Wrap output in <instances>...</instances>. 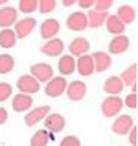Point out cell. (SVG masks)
<instances>
[{
	"instance_id": "obj_30",
	"label": "cell",
	"mask_w": 138,
	"mask_h": 146,
	"mask_svg": "<svg viewBox=\"0 0 138 146\" xmlns=\"http://www.w3.org/2000/svg\"><path fill=\"white\" fill-rule=\"evenodd\" d=\"M12 94H13V88L12 85L7 83V82H0V102H5L7 101Z\"/></svg>"
},
{
	"instance_id": "obj_14",
	"label": "cell",
	"mask_w": 138,
	"mask_h": 146,
	"mask_svg": "<svg viewBox=\"0 0 138 146\" xmlns=\"http://www.w3.org/2000/svg\"><path fill=\"white\" fill-rule=\"evenodd\" d=\"M62 51H64V42H62L61 38H53V40H48L42 47H41V53L48 56V57H57L61 56Z\"/></svg>"
},
{
	"instance_id": "obj_19",
	"label": "cell",
	"mask_w": 138,
	"mask_h": 146,
	"mask_svg": "<svg viewBox=\"0 0 138 146\" xmlns=\"http://www.w3.org/2000/svg\"><path fill=\"white\" fill-rule=\"evenodd\" d=\"M58 72L60 75L64 78V76H70L76 72V58L70 54H66V56H61L60 60H58Z\"/></svg>"
},
{
	"instance_id": "obj_8",
	"label": "cell",
	"mask_w": 138,
	"mask_h": 146,
	"mask_svg": "<svg viewBox=\"0 0 138 146\" xmlns=\"http://www.w3.org/2000/svg\"><path fill=\"white\" fill-rule=\"evenodd\" d=\"M129 38L125 34L122 35H115L108 44V54H114V56H119L128 51L129 48Z\"/></svg>"
},
{
	"instance_id": "obj_35",
	"label": "cell",
	"mask_w": 138,
	"mask_h": 146,
	"mask_svg": "<svg viewBox=\"0 0 138 146\" xmlns=\"http://www.w3.org/2000/svg\"><path fill=\"white\" fill-rule=\"evenodd\" d=\"M128 142L132 145V146H137V127L134 126L131 130H129V133H128Z\"/></svg>"
},
{
	"instance_id": "obj_38",
	"label": "cell",
	"mask_w": 138,
	"mask_h": 146,
	"mask_svg": "<svg viewBox=\"0 0 138 146\" xmlns=\"http://www.w3.org/2000/svg\"><path fill=\"white\" fill-rule=\"evenodd\" d=\"M131 94H137V82L134 85H131Z\"/></svg>"
},
{
	"instance_id": "obj_29",
	"label": "cell",
	"mask_w": 138,
	"mask_h": 146,
	"mask_svg": "<svg viewBox=\"0 0 138 146\" xmlns=\"http://www.w3.org/2000/svg\"><path fill=\"white\" fill-rule=\"evenodd\" d=\"M55 7H57V0H38V10L42 15L51 13Z\"/></svg>"
},
{
	"instance_id": "obj_34",
	"label": "cell",
	"mask_w": 138,
	"mask_h": 146,
	"mask_svg": "<svg viewBox=\"0 0 138 146\" xmlns=\"http://www.w3.org/2000/svg\"><path fill=\"white\" fill-rule=\"evenodd\" d=\"M80 9H92L95 6V0H79L76 2Z\"/></svg>"
},
{
	"instance_id": "obj_33",
	"label": "cell",
	"mask_w": 138,
	"mask_h": 146,
	"mask_svg": "<svg viewBox=\"0 0 138 146\" xmlns=\"http://www.w3.org/2000/svg\"><path fill=\"white\" fill-rule=\"evenodd\" d=\"M60 146H81V142L77 136H66L60 142Z\"/></svg>"
},
{
	"instance_id": "obj_11",
	"label": "cell",
	"mask_w": 138,
	"mask_h": 146,
	"mask_svg": "<svg viewBox=\"0 0 138 146\" xmlns=\"http://www.w3.org/2000/svg\"><path fill=\"white\" fill-rule=\"evenodd\" d=\"M36 27V19L34 18H23V19H18V22L15 23V35L18 40H22L25 36H28Z\"/></svg>"
},
{
	"instance_id": "obj_20",
	"label": "cell",
	"mask_w": 138,
	"mask_h": 146,
	"mask_svg": "<svg viewBox=\"0 0 138 146\" xmlns=\"http://www.w3.org/2000/svg\"><path fill=\"white\" fill-rule=\"evenodd\" d=\"M124 83L119 79V76H109L103 83V91L109 94L110 96H119V94L124 91Z\"/></svg>"
},
{
	"instance_id": "obj_28",
	"label": "cell",
	"mask_w": 138,
	"mask_h": 146,
	"mask_svg": "<svg viewBox=\"0 0 138 146\" xmlns=\"http://www.w3.org/2000/svg\"><path fill=\"white\" fill-rule=\"evenodd\" d=\"M18 9H19V12H22L25 15L32 13V12L38 9V0H19Z\"/></svg>"
},
{
	"instance_id": "obj_9",
	"label": "cell",
	"mask_w": 138,
	"mask_h": 146,
	"mask_svg": "<svg viewBox=\"0 0 138 146\" xmlns=\"http://www.w3.org/2000/svg\"><path fill=\"white\" fill-rule=\"evenodd\" d=\"M66 25L70 31H74V32H81L87 28V18H86V13L81 10H77V12H73L67 16V21H66Z\"/></svg>"
},
{
	"instance_id": "obj_18",
	"label": "cell",
	"mask_w": 138,
	"mask_h": 146,
	"mask_svg": "<svg viewBox=\"0 0 138 146\" xmlns=\"http://www.w3.org/2000/svg\"><path fill=\"white\" fill-rule=\"evenodd\" d=\"M93 64H95V72L103 73L112 66V57L106 51H95L92 54Z\"/></svg>"
},
{
	"instance_id": "obj_13",
	"label": "cell",
	"mask_w": 138,
	"mask_h": 146,
	"mask_svg": "<svg viewBox=\"0 0 138 146\" xmlns=\"http://www.w3.org/2000/svg\"><path fill=\"white\" fill-rule=\"evenodd\" d=\"M39 32L44 40H53L55 38V35L60 32V22L57 19H45L39 25Z\"/></svg>"
},
{
	"instance_id": "obj_39",
	"label": "cell",
	"mask_w": 138,
	"mask_h": 146,
	"mask_svg": "<svg viewBox=\"0 0 138 146\" xmlns=\"http://www.w3.org/2000/svg\"><path fill=\"white\" fill-rule=\"evenodd\" d=\"M6 3H7V0H0V6H2V7H3Z\"/></svg>"
},
{
	"instance_id": "obj_4",
	"label": "cell",
	"mask_w": 138,
	"mask_h": 146,
	"mask_svg": "<svg viewBox=\"0 0 138 146\" xmlns=\"http://www.w3.org/2000/svg\"><path fill=\"white\" fill-rule=\"evenodd\" d=\"M49 111H51V107H49V105L36 107V108L31 110L28 114H25L23 121H25V124H26L28 127H34L38 123H41V121H44L45 117L49 114Z\"/></svg>"
},
{
	"instance_id": "obj_10",
	"label": "cell",
	"mask_w": 138,
	"mask_h": 146,
	"mask_svg": "<svg viewBox=\"0 0 138 146\" xmlns=\"http://www.w3.org/2000/svg\"><path fill=\"white\" fill-rule=\"evenodd\" d=\"M44 126H45V130L48 133H53V135L54 133H60L66 127V118L60 113L48 114L44 120Z\"/></svg>"
},
{
	"instance_id": "obj_27",
	"label": "cell",
	"mask_w": 138,
	"mask_h": 146,
	"mask_svg": "<svg viewBox=\"0 0 138 146\" xmlns=\"http://www.w3.org/2000/svg\"><path fill=\"white\" fill-rule=\"evenodd\" d=\"M15 67V58L10 54H0V75H7Z\"/></svg>"
},
{
	"instance_id": "obj_6",
	"label": "cell",
	"mask_w": 138,
	"mask_h": 146,
	"mask_svg": "<svg viewBox=\"0 0 138 146\" xmlns=\"http://www.w3.org/2000/svg\"><path fill=\"white\" fill-rule=\"evenodd\" d=\"M16 88L20 94H26V95H34L39 91V82L31 75H22L16 80Z\"/></svg>"
},
{
	"instance_id": "obj_37",
	"label": "cell",
	"mask_w": 138,
	"mask_h": 146,
	"mask_svg": "<svg viewBox=\"0 0 138 146\" xmlns=\"http://www.w3.org/2000/svg\"><path fill=\"white\" fill-rule=\"evenodd\" d=\"M62 6H66V7H71L73 5H76V0H62Z\"/></svg>"
},
{
	"instance_id": "obj_24",
	"label": "cell",
	"mask_w": 138,
	"mask_h": 146,
	"mask_svg": "<svg viewBox=\"0 0 138 146\" xmlns=\"http://www.w3.org/2000/svg\"><path fill=\"white\" fill-rule=\"evenodd\" d=\"M16 41H18V38L15 35V31L12 28L0 31V47L2 48H7V50L9 48H13Z\"/></svg>"
},
{
	"instance_id": "obj_32",
	"label": "cell",
	"mask_w": 138,
	"mask_h": 146,
	"mask_svg": "<svg viewBox=\"0 0 138 146\" xmlns=\"http://www.w3.org/2000/svg\"><path fill=\"white\" fill-rule=\"evenodd\" d=\"M124 101V105L125 107H128L131 110H135L138 107V98H137V94H128L127 96H125V100Z\"/></svg>"
},
{
	"instance_id": "obj_5",
	"label": "cell",
	"mask_w": 138,
	"mask_h": 146,
	"mask_svg": "<svg viewBox=\"0 0 138 146\" xmlns=\"http://www.w3.org/2000/svg\"><path fill=\"white\" fill-rule=\"evenodd\" d=\"M66 94H67V98L73 102H79L81 101L86 94H87V85L83 80H73L70 83H67V88H66Z\"/></svg>"
},
{
	"instance_id": "obj_7",
	"label": "cell",
	"mask_w": 138,
	"mask_h": 146,
	"mask_svg": "<svg viewBox=\"0 0 138 146\" xmlns=\"http://www.w3.org/2000/svg\"><path fill=\"white\" fill-rule=\"evenodd\" d=\"M134 118L129 115V114H122V115H118L114 123H112V131L115 135H119V136H125L128 135L129 130L134 127Z\"/></svg>"
},
{
	"instance_id": "obj_3",
	"label": "cell",
	"mask_w": 138,
	"mask_h": 146,
	"mask_svg": "<svg viewBox=\"0 0 138 146\" xmlns=\"http://www.w3.org/2000/svg\"><path fill=\"white\" fill-rule=\"evenodd\" d=\"M31 76L35 78L36 80H38L39 83L41 82H48L49 79H53L54 78V69L51 64H48V63H35L31 66Z\"/></svg>"
},
{
	"instance_id": "obj_2",
	"label": "cell",
	"mask_w": 138,
	"mask_h": 146,
	"mask_svg": "<svg viewBox=\"0 0 138 146\" xmlns=\"http://www.w3.org/2000/svg\"><path fill=\"white\" fill-rule=\"evenodd\" d=\"M66 88H67V79L62 76H54L45 85V95L49 98H58L66 92Z\"/></svg>"
},
{
	"instance_id": "obj_22",
	"label": "cell",
	"mask_w": 138,
	"mask_h": 146,
	"mask_svg": "<svg viewBox=\"0 0 138 146\" xmlns=\"http://www.w3.org/2000/svg\"><path fill=\"white\" fill-rule=\"evenodd\" d=\"M116 18L124 23L125 27L129 25V23H132L137 18V12L132 6L129 5H122L118 7V12H116Z\"/></svg>"
},
{
	"instance_id": "obj_25",
	"label": "cell",
	"mask_w": 138,
	"mask_h": 146,
	"mask_svg": "<svg viewBox=\"0 0 138 146\" xmlns=\"http://www.w3.org/2000/svg\"><path fill=\"white\" fill-rule=\"evenodd\" d=\"M119 79L122 80L124 86H131V85H134L137 82V64L134 63V64L128 66L127 69L121 73Z\"/></svg>"
},
{
	"instance_id": "obj_1",
	"label": "cell",
	"mask_w": 138,
	"mask_h": 146,
	"mask_svg": "<svg viewBox=\"0 0 138 146\" xmlns=\"http://www.w3.org/2000/svg\"><path fill=\"white\" fill-rule=\"evenodd\" d=\"M124 108V101L119 96H106L100 104V110L105 117H115L118 115Z\"/></svg>"
},
{
	"instance_id": "obj_36",
	"label": "cell",
	"mask_w": 138,
	"mask_h": 146,
	"mask_svg": "<svg viewBox=\"0 0 138 146\" xmlns=\"http://www.w3.org/2000/svg\"><path fill=\"white\" fill-rule=\"evenodd\" d=\"M7 117H9L7 110H6L5 107H0V126L6 123V121H7Z\"/></svg>"
},
{
	"instance_id": "obj_12",
	"label": "cell",
	"mask_w": 138,
	"mask_h": 146,
	"mask_svg": "<svg viewBox=\"0 0 138 146\" xmlns=\"http://www.w3.org/2000/svg\"><path fill=\"white\" fill-rule=\"evenodd\" d=\"M18 22V9L12 6H3L0 9V28L7 29Z\"/></svg>"
},
{
	"instance_id": "obj_26",
	"label": "cell",
	"mask_w": 138,
	"mask_h": 146,
	"mask_svg": "<svg viewBox=\"0 0 138 146\" xmlns=\"http://www.w3.org/2000/svg\"><path fill=\"white\" fill-rule=\"evenodd\" d=\"M48 140H49V133L45 129H39L32 135L29 140V146H47Z\"/></svg>"
},
{
	"instance_id": "obj_21",
	"label": "cell",
	"mask_w": 138,
	"mask_h": 146,
	"mask_svg": "<svg viewBox=\"0 0 138 146\" xmlns=\"http://www.w3.org/2000/svg\"><path fill=\"white\" fill-rule=\"evenodd\" d=\"M108 12H96L93 9H90L89 12L86 13V18H87V27L90 28H100L102 25H105V21L108 18Z\"/></svg>"
},
{
	"instance_id": "obj_17",
	"label": "cell",
	"mask_w": 138,
	"mask_h": 146,
	"mask_svg": "<svg viewBox=\"0 0 138 146\" xmlns=\"http://www.w3.org/2000/svg\"><path fill=\"white\" fill-rule=\"evenodd\" d=\"M68 50H70V56H73V57H81V56L89 53L90 42L87 41L86 38H83V36H77V38H74L70 42Z\"/></svg>"
},
{
	"instance_id": "obj_31",
	"label": "cell",
	"mask_w": 138,
	"mask_h": 146,
	"mask_svg": "<svg viewBox=\"0 0 138 146\" xmlns=\"http://www.w3.org/2000/svg\"><path fill=\"white\" fill-rule=\"evenodd\" d=\"M112 5H114L112 0H96L93 10H96V12H108L112 7Z\"/></svg>"
},
{
	"instance_id": "obj_15",
	"label": "cell",
	"mask_w": 138,
	"mask_h": 146,
	"mask_svg": "<svg viewBox=\"0 0 138 146\" xmlns=\"http://www.w3.org/2000/svg\"><path fill=\"white\" fill-rule=\"evenodd\" d=\"M76 70L79 72V75L83 78L92 76L95 73V64H93V58L92 54H84L76 60Z\"/></svg>"
},
{
	"instance_id": "obj_23",
	"label": "cell",
	"mask_w": 138,
	"mask_h": 146,
	"mask_svg": "<svg viewBox=\"0 0 138 146\" xmlns=\"http://www.w3.org/2000/svg\"><path fill=\"white\" fill-rule=\"evenodd\" d=\"M105 25L109 34L112 35H122L125 32V25L116 18V15H108L106 21H105Z\"/></svg>"
},
{
	"instance_id": "obj_16",
	"label": "cell",
	"mask_w": 138,
	"mask_h": 146,
	"mask_svg": "<svg viewBox=\"0 0 138 146\" xmlns=\"http://www.w3.org/2000/svg\"><path fill=\"white\" fill-rule=\"evenodd\" d=\"M34 104V100L31 95L26 94H16L13 98H12V108L13 111L16 113H25V111H29L31 107Z\"/></svg>"
}]
</instances>
